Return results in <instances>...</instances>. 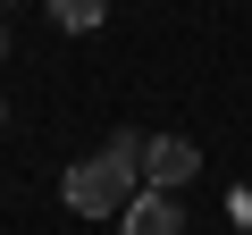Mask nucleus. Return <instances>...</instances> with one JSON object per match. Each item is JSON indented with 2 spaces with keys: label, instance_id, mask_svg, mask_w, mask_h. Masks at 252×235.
Returning a JSON list of instances; mask_svg holds the SVG:
<instances>
[{
  "label": "nucleus",
  "instance_id": "obj_5",
  "mask_svg": "<svg viewBox=\"0 0 252 235\" xmlns=\"http://www.w3.org/2000/svg\"><path fill=\"white\" fill-rule=\"evenodd\" d=\"M0 126H9V101H0Z\"/></svg>",
  "mask_w": 252,
  "mask_h": 235
},
{
  "label": "nucleus",
  "instance_id": "obj_3",
  "mask_svg": "<svg viewBox=\"0 0 252 235\" xmlns=\"http://www.w3.org/2000/svg\"><path fill=\"white\" fill-rule=\"evenodd\" d=\"M118 235H185V202L160 193V185H143L135 202L118 210Z\"/></svg>",
  "mask_w": 252,
  "mask_h": 235
},
{
  "label": "nucleus",
  "instance_id": "obj_6",
  "mask_svg": "<svg viewBox=\"0 0 252 235\" xmlns=\"http://www.w3.org/2000/svg\"><path fill=\"white\" fill-rule=\"evenodd\" d=\"M0 59H9V34H0Z\"/></svg>",
  "mask_w": 252,
  "mask_h": 235
},
{
  "label": "nucleus",
  "instance_id": "obj_4",
  "mask_svg": "<svg viewBox=\"0 0 252 235\" xmlns=\"http://www.w3.org/2000/svg\"><path fill=\"white\" fill-rule=\"evenodd\" d=\"M101 17H109V0H51V26L59 34H93Z\"/></svg>",
  "mask_w": 252,
  "mask_h": 235
},
{
  "label": "nucleus",
  "instance_id": "obj_2",
  "mask_svg": "<svg viewBox=\"0 0 252 235\" xmlns=\"http://www.w3.org/2000/svg\"><path fill=\"white\" fill-rule=\"evenodd\" d=\"M193 168H202L193 135H152V143H143V185L177 193V185H193Z\"/></svg>",
  "mask_w": 252,
  "mask_h": 235
},
{
  "label": "nucleus",
  "instance_id": "obj_1",
  "mask_svg": "<svg viewBox=\"0 0 252 235\" xmlns=\"http://www.w3.org/2000/svg\"><path fill=\"white\" fill-rule=\"evenodd\" d=\"M143 143L152 135H135V126H118L101 151H84L67 176H59V202L76 210V218H118L126 202L143 193Z\"/></svg>",
  "mask_w": 252,
  "mask_h": 235
}]
</instances>
